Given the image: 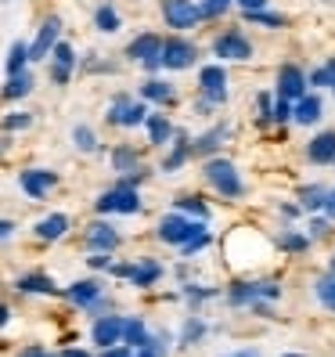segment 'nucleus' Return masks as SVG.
Returning a JSON list of instances; mask_svg holds the SVG:
<instances>
[{"instance_id":"nucleus-47","label":"nucleus","mask_w":335,"mask_h":357,"mask_svg":"<svg viewBox=\"0 0 335 357\" xmlns=\"http://www.w3.org/2000/svg\"><path fill=\"white\" fill-rule=\"evenodd\" d=\"M242 4V11H260V8H267V0H238Z\"/></svg>"},{"instance_id":"nucleus-10","label":"nucleus","mask_w":335,"mask_h":357,"mask_svg":"<svg viewBox=\"0 0 335 357\" xmlns=\"http://www.w3.org/2000/svg\"><path fill=\"white\" fill-rule=\"evenodd\" d=\"M303 94H306V76H303V69H299V66H281V73H278V98L296 101V98H303Z\"/></svg>"},{"instance_id":"nucleus-45","label":"nucleus","mask_w":335,"mask_h":357,"mask_svg":"<svg viewBox=\"0 0 335 357\" xmlns=\"http://www.w3.org/2000/svg\"><path fill=\"white\" fill-rule=\"evenodd\" d=\"M321 206H325V213L335 220V188H332V192H325V202Z\"/></svg>"},{"instance_id":"nucleus-33","label":"nucleus","mask_w":335,"mask_h":357,"mask_svg":"<svg viewBox=\"0 0 335 357\" xmlns=\"http://www.w3.org/2000/svg\"><path fill=\"white\" fill-rule=\"evenodd\" d=\"M245 18L249 22H256V26H267V29H278V26H285V18L281 15H270V11H245Z\"/></svg>"},{"instance_id":"nucleus-32","label":"nucleus","mask_w":335,"mask_h":357,"mask_svg":"<svg viewBox=\"0 0 335 357\" xmlns=\"http://www.w3.org/2000/svg\"><path fill=\"white\" fill-rule=\"evenodd\" d=\"M205 335V325H202V318H187V325H184V332H180V343L184 347H192V343H198Z\"/></svg>"},{"instance_id":"nucleus-40","label":"nucleus","mask_w":335,"mask_h":357,"mask_svg":"<svg viewBox=\"0 0 335 357\" xmlns=\"http://www.w3.org/2000/svg\"><path fill=\"white\" fill-rule=\"evenodd\" d=\"M321 202H325V188L313 184V188H306V192H303V209H318Z\"/></svg>"},{"instance_id":"nucleus-39","label":"nucleus","mask_w":335,"mask_h":357,"mask_svg":"<svg viewBox=\"0 0 335 357\" xmlns=\"http://www.w3.org/2000/svg\"><path fill=\"white\" fill-rule=\"evenodd\" d=\"M281 249H288V253H303V249L310 245L303 235H292V231H288V235H281V242H278Z\"/></svg>"},{"instance_id":"nucleus-34","label":"nucleus","mask_w":335,"mask_h":357,"mask_svg":"<svg viewBox=\"0 0 335 357\" xmlns=\"http://www.w3.org/2000/svg\"><path fill=\"white\" fill-rule=\"evenodd\" d=\"M72 141H76L79 152H94V149H98V137H94L91 127H76V130H72Z\"/></svg>"},{"instance_id":"nucleus-2","label":"nucleus","mask_w":335,"mask_h":357,"mask_svg":"<svg viewBox=\"0 0 335 357\" xmlns=\"http://www.w3.org/2000/svg\"><path fill=\"white\" fill-rule=\"evenodd\" d=\"M202 231H205L202 220L170 213V217H162V224H159V238H162V242H170V245H180V242H187L192 235H202Z\"/></svg>"},{"instance_id":"nucleus-38","label":"nucleus","mask_w":335,"mask_h":357,"mask_svg":"<svg viewBox=\"0 0 335 357\" xmlns=\"http://www.w3.org/2000/svg\"><path fill=\"white\" fill-rule=\"evenodd\" d=\"M310 83H318V87H332V83H335V61H328V66H321L318 73L310 76Z\"/></svg>"},{"instance_id":"nucleus-42","label":"nucleus","mask_w":335,"mask_h":357,"mask_svg":"<svg viewBox=\"0 0 335 357\" xmlns=\"http://www.w3.org/2000/svg\"><path fill=\"white\" fill-rule=\"evenodd\" d=\"M227 8H231V0H205L198 11H202V18H213V15H224Z\"/></svg>"},{"instance_id":"nucleus-15","label":"nucleus","mask_w":335,"mask_h":357,"mask_svg":"<svg viewBox=\"0 0 335 357\" xmlns=\"http://www.w3.org/2000/svg\"><path fill=\"white\" fill-rule=\"evenodd\" d=\"M198 83H202V91H205V98L209 101H224L227 98V73L220 69V66H205L202 69V76H198Z\"/></svg>"},{"instance_id":"nucleus-43","label":"nucleus","mask_w":335,"mask_h":357,"mask_svg":"<svg viewBox=\"0 0 335 357\" xmlns=\"http://www.w3.org/2000/svg\"><path fill=\"white\" fill-rule=\"evenodd\" d=\"M33 123V116H26V112H18V116H8L4 119V130H26Z\"/></svg>"},{"instance_id":"nucleus-26","label":"nucleus","mask_w":335,"mask_h":357,"mask_svg":"<svg viewBox=\"0 0 335 357\" xmlns=\"http://www.w3.org/2000/svg\"><path fill=\"white\" fill-rule=\"evenodd\" d=\"M141 94L148 98V101H173V87H170V83H162V79L141 83Z\"/></svg>"},{"instance_id":"nucleus-27","label":"nucleus","mask_w":335,"mask_h":357,"mask_svg":"<svg viewBox=\"0 0 335 357\" xmlns=\"http://www.w3.org/2000/svg\"><path fill=\"white\" fill-rule=\"evenodd\" d=\"M177 209H180V213H187V217H195V220H205V217H209V206H205L202 199H195V195L177 199Z\"/></svg>"},{"instance_id":"nucleus-36","label":"nucleus","mask_w":335,"mask_h":357,"mask_svg":"<svg viewBox=\"0 0 335 357\" xmlns=\"http://www.w3.org/2000/svg\"><path fill=\"white\" fill-rule=\"evenodd\" d=\"M267 119H274V123H288V119H292V105H288L285 98H278V101L267 109Z\"/></svg>"},{"instance_id":"nucleus-55","label":"nucleus","mask_w":335,"mask_h":357,"mask_svg":"<svg viewBox=\"0 0 335 357\" xmlns=\"http://www.w3.org/2000/svg\"><path fill=\"white\" fill-rule=\"evenodd\" d=\"M285 357H303V354H285Z\"/></svg>"},{"instance_id":"nucleus-5","label":"nucleus","mask_w":335,"mask_h":357,"mask_svg":"<svg viewBox=\"0 0 335 357\" xmlns=\"http://www.w3.org/2000/svg\"><path fill=\"white\" fill-rule=\"evenodd\" d=\"M281 289L270 285V282H238L231 285V292H227V300H231L235 307H245V303H256V300H278Z\"/></svg>"},{"instance_id":"nucleus-29","label":"nucleus","mask_w":335,"mask_h":357,"mask_svg":"<svg viewBox=\"0 0 335 357\" xmlns=\"http://www.w3.org/2000/svg\"><path fill=\"white\" fill-rule=\"evenodd\" d=\"M94 22H98V29H101V33H116V29H119V15H116V8H112V4H101V8H98V15H94Z\"/></svg>"},{"instance_id":"nucleus-18","label":"nucleus","mask_w":335,"mask_h":357,"mask_svg":"<svg viewBox=\"0 0 335 357\" xmlns=\"http://www.w3.org/2000/svg\"><path fill=\"white\" fill-rule=\"evenodd\" d=\"M306 155H310V162H335V130H325L313 137Z\"/></svg>"},{"instance_id":"nucleus-6","label":"nucleus","mask_w":335,"mask_h":357,"mask_svg":"<svg viewBox=\"0 0 335 357\" xmlns=\"http://www.w3.org/2000/svg\"><path fill=\"white\" fill-rule=\"evenodd\" d=\"M195 44H187V40H162V51H159V61L166 69H187V66H195Z\"/></svg>"},{"instance_id":"nucleus-35","label":"nucleus","mask_w":335,"mask_h":357,"mask_svg":"<svg viewBox=\"0 0 335 357\" xmlns=\"http://www.w3.org/2000/svg\"><path fill=\"white\" fill-rule=\"evenodd\" d=\"M318 300H321L328 310H335V275H328V278L318 282Z\"/></svg>"},{"instance_id":"nucleus-25","label":"nucleus","mask_w":335,"mask_h":357,"mask_svg":"<svg viewBox=\"0 0 335 357\" xmlns=\"http://www.w3.org/2000/svg\"><path fill=\"white\" fill-rule=\"evenodd\" d=\"M112 166L119 174H134L137 170V152L130 149V144H119V149L112 152Z\"/></svg>"},{"instance_id":"nucleus-1","label":"nucleus","mask_w":335,"mask_h":357,"mask_svg":"<svg viewBox=\"0 0 335 357\" xmlns=\"http://www.w3.org/2000/svg\"><path fill=\"white\" fill-rule=\"evenodd\" d=\"M205 181L213 184L224 199H238L242 195V177H238V170L227 159H209L205 162Z\"/></svg>"},{"instance_id":"nucleus-24","label":"nucleus","mask_w":335,"mask_h":357,"mask_svg":"<svg viewBox=\"0 0 335 357\" xmlns=\"http://www.w3.org/2000/svg\"><path fill=\"white\" fill-rule=\"evenodd\" d=\"M29 91H33V76H29V73L22 69V73H15V76L8 79V87H4V98H8V101H15V98H26Z\"/></svg>"},{"instance_id":"nucleus-14","label":"nucleus","mask_w":335,"mask_h":357,"mask_svg":"<svg viewBox=\"0 0 335 357\" xmlns=\"http://www.w3.org/2000/svg\"><path fill=\"white\" fill-rule=\"evenodd\" d=\"M87 242H91V249H98V253H112V249L119 245V231H116L112 224L98 220V224H91V231H87Z\"/></svg>"},{"instance_id":"nucleus-50","label":"nucleus","mask_w":335,"mask_h":357,"mask_svg":"<svg viewBox=\"0 0 335 357\" xmlns=\"http://www.w3.org/2000/svg\"><path fill=\"white\" fill-rule=\"evenodd\" d=\"M130 357H159V350H155V347H141V350L130 354Z\"/></svg>"},{"instance_id":"nucleus-44","label":"nucleus","mask_w":335,"mask_h":357,"mask_svg":"<svg viewBox=\"0 0 335 357\" xmlns=\"http://www.w3.org/2000/svg\"><path fill=\"white\" fill-rule=\"evenodd\" d=\"M87 264H91L94 271H101V267H109V264H112V257H109V253H98V257H91Z\"/></svg>"},{"instance_id":"nucleus-54","label":"nucleus","mask_w":335,"mask_h":357,"mask_svg":"<svg viewBox=\"0 0 335 357\" xmlns=\"http://www.w3.org/2000/svg\"><path fill=\"white\" fill-rule=\"evenodd\" d=\"M328 275H335V257H332V264H328Z\"/></svg>"},{"instance_id":"nucleus-28","label":"nucleus","mask_w":335,"mask_h":357,"mask_svg":"<svg viewBox=\"0 0 335 357\" xmlns=\"http://www.w3.org/2000/svg\"><path fill=\"white\" fill-rule=\"evenodd\" d=\"M173 134V127H170V119L166 116H152L148 119V137H152V144H166V137Z\"/></svg>"},{"instance_id":"nucleus-20","label":"nucleus","mask_w":335,"mask_h":357,"mask_svg":"<svg viewBox=\"0 0 335 357\" xmlns=\"http://www.w3.org/2000/svg\"><path fill=\"white\" fill-rule=\"evenodd\" d=\"M69 231V217L65 213H51V217H44L36 224V238H44V242H54V238H61Z\"/></svg>"},{"instance_id":"nucleus-31","label":"nucleus","mask_w":335,"mask_h":357,"mask_svg":"<svg viewBox=\"0 0 335 357\" xmlns=\"http://www.w3.org/2000/svg\"><path fill=\"white\" fill-rule=\"evenodd\" d=\"M187 152H192V144H187L184 137H177V149L170 152V159H166V162H162V170H166V174H173V170H177V166H180V162L187 159Z\"/></svg>"},{"instance_id":"nucleus-37","label":"nucleus","mask_w":335,"mask_h":357,"mask_svg":"<svg viewBox=\"0 0 335 357\" xmlns=\"http://www.w3.org/2000/svg\"><path fill=\"white\" fill-rule=\"evenodd\" d=\"M220 137H224V127H220V130H209L205 137H198V141L192 144V152H213L217 144H220Z\"/></svg>"},{"instance_id":"nucleus-30","label":"nucleus","mask_w":335,"mask_h":357,"mask_svg":"<svg viewBox=\"0 0 335 357\" xmlns=\"http://www.w3.org/2000/svg\"><path fill=\"white\" fill-rule=\"evenodd\" d=\"M26 61H29V47H26V44H15L11 54H8V76L22 73V69H26Z\"/></svg>"},{"instance_id":"nucleus-3","label":"nucleus","mask_w":335,"mask_h":357,"mask_svg":"<svg viewBox=\"0 0 335 357\" xmlns=\"http://www.w3.org/2000/svg\"><path fill=\"white\" fill-rule=\"evenodd\" d=\"M137 209H141V199L134 192V184H127V181L98 199V213H137Z\"/></svg>"},{"instance_id":"nucleus-7","label":"nucleus","mask_w":335,"mask_h":357,"mask_svg":"<svg viewBox=\"0 0 335 357\" xmlns=\"http://www.w3.org/2000/svg\"><path fill=\"white\" fill-rule=\"evenodd\" d=\"M159 51H162V40H159L155 33H141L137 40H130V47H127V54H130L134 61H141L144 69H159V66H162Z\"/></svg>"},{"instance_id":"nucleus-12","label":"nucleus","mask_w":335,"mask_h":357,"mask_svg":"<svg viewBox=\"0 0 335 357\" xmlns=\"http://www.w3.org/2000/svg\"><path fill=\"white\" fill-rule=\"evenodd\" d=\"M18 181H22V192L29 199H44L51 188L58 184V174H51V170H26Z\"/></svg>"},{"instance_id":"nucleus-11","label":"nucleus","mask_w":335,"mask_h":357,"mask_svg":"<svg viewBox=\"0 0 335 357\" xmlns=\"http://www.w3.org/2000/svg\"><path fill=\"white\" fill-rule=\"evenodd\" d=\"M58 33H61V22H58V18L51 15L47 22L40 26L36 40H33V44H29V58H33V61H40V58H47V51H51V47L58 44Z\"/></svg>"},{"instance_id":"nucleus-23","label":"nucleus","mask_w":335,"mask_h":357,"mask_svg":"<svg viewBox=\"0 0 335 357\" xmlns=\"http://www.w3.org/2000/svg\"><path fill=\"white\" fill-rule=\"evenodd\" d=\"M22 292H44V296H58V285L47 278V275H26V278H18L15 282Z\"/></svg>"},{"instance_id":"nucleus-22","label":"nucleus","mask_w":335,"mask_h":357,"mask_svg":"<svg viewBox=\"0 0 335 357\" xmlns=\"http://www.w3.org/2000/svg\"><path fill=\"white\" fill-rule=\"evenodd\" d=\"M159 278H162V264H155V260H144V264L130 267V282H134L137 289H148V285H155Z\"/></svg>"},{"instance_id":"nucleus-16","label":"nucleus","mask_w":335,"mask_h":357,"mask_svg":"<svg viewBox=\"0 0 335 357\" xmlns=\"http://www.w3.org/2000/svg\"><path fill=\"white\" fill-rule=\"evenodd\" d=\"M51 51H54V69H51V79L58 83V87H65L69 76H72V66H76V54H72V47H69V44H54Z\"/></svg>"},{"instance_id":"nucleus-48","label":"nucleus","mask_w":335,"mask_h":357,"mask_svg":"<svg viewBox=\"0 0 335 357\" xmlns=\"http://www.w3.org/2000/svg\"><path fill=\"white\" fill-rule=\"evenodd\" d=\"M18 357H51V354H47L44 347H26V350L18 354Z\"/></svg>"},{"instance_id":"nucleus-56","label":"nucleus","mask_w":335,"mask_h":357,"mask_svg":"<svg viewBox=\"0 0 335 357\" xmlns=\"http://www.w3.org/2000/svg\"><path fill=\"white\" fill-rule=\"evenodd\" d=\"M332 91H335V83H332Z\"/></svg>"},{"instance_id":"nucleus-51","label":"nucleus","mask_w":335,"mask_h":357,"mask_svg":"<svg viewBox=\"0 0 335 357\" xmlns=\"http://www.w3.org/2000/svg\"><path fill=\"white\" fill-rule=\"evenodd\" d=\"M8 318H11V310H8L4 303H0V328H4V325H8Z\"/></svg>"},{"instance_id":"nucleus-13","label":"nucleus","mask_w":335,"mask_h":357,"mask_svg":"<svg viewBox=\"0 0 335 357\" xmlns=\"http://www.w3.org/2000/svg\"><path fill=\"white\" fill-rule=\"evenodd\" d=\"M123 340V318H116V314H104V318L94 321V343L104 350V347H116Z\"/></svg>"},{"instance_id":"nucleus-53","label":"nucleus","mask_w":335,"mask_h":357,"mask_svg":"<svg viewBox=\"0 0 335 357\" xmlns=\"http://www.w3.org/2000/svg\"><path fill=\"white\" fill-rule=\"evenodd\" d=\"M61 357H91V354H83V350H65Z\"/></svg>"},{"instance_id":"nucleus-52","label":"nucleus","mask_w":335,"mask_h":357,"mask_svg":"<svg viewBox=\"0 0 335 357\" xmlns=\"http://www.w3.org/2000/svg\"><path fill=\"white\" fill-rule=\"evenodd\" d=\"M231 357H260V350H238V354H231Z\"/></svg>"},{"instance_id":"nucleus-19","label":"nucleus","mask_w":335,"mask_h":357,"mask_svg":"<svg viewBox=\"0 0 335 357\" xmlns=\"http://www.w3.org/2000/svg\"><path fill=\"white\" fill-rule=\"evenodd\" d=\"M65 296H69L76 307H94V303L101 300V285H98V282H76V285L65 289Z\"/></svg>"},{"instance_id":"nucleus-41","label":"nucleus","mask_w":335,"mask_h":357,"mask_svg":"<svg viewBox=\"0 0 335 357\" xmlns=\"http://www.w3.org/2000/svg\"><path fill=\"white\" fill-rule=\"evenodd\" d=\"M209 245V235L202 231V235H192L187 242H180V249H184V257H192V253H198V249H205Z\"/></svg>"},{"instance_id":"nucleus-21","label":"nucleus","mask_w":335,"mask_h":357,"mask_svg":"<svg viewBox=\"0 0 335 357\" xmlns=\"http://www.w3.org/2000/svg\"><path fill=\"white\" fill-rule=\"evenodd\" d=\"M123 343H130L134 350H141V347H152L155 340L148 335V328H144L141 318H130V321H123Z\"/></svg>"},{"instance_id":"nucleus-4","label":"nucleus","mask_w":335,"mask_h":357,"mask_svg":"<svg viewBox=\"0 0 335 357\" xmlns=\"http://www.w3.org/2000/svg\"><path fill=\"white\" fill-rule=\"evenodd\" d=\"M162 18H166V26H173V29H195L198 26V18L202 11L192 4V0H162Z\"/></svg>"},{"instance_id":"nucleus-17","label":"nucleus","mask_w":335,"mask_h":357,"mask_svg":"<svg viewBox=\"0 0 335 357\" xmlns=\"http://www.w3.org/2000/svg\"><path fill=\"white\" fill-rule=\"evenodd\" d=\"M292 119H296L299 127H313V123L321 119V101L313 98V94L296 98V109H292Z\"/></svg>"},{"instance_id":"nucleus-46","label":"nucleus","mask_w":335,"mask_h":357,"mask_svg":"<svg viewBox=\"0 0 335 357\" xmlns=\"http://www.w3.org/2000/svg\"><path fill=\"white\" fill-rule=\"evenodd\" d=\"M101 357H130V350H127V347H104Z\"/></svg>"},{"instance_id":"nucleus-9","label":"nucleus","mask_w":335,"mask_h":357,"mask_svg":"<svg viewBox=\"0 0 335 357\" xmlns=\"http://www.w3.org/2000/svg\"><path fill=\"white\" fill-rule=\"evenodd\" d=\"M148 109H144L141 101H130L127 94L112 101V112H109V123H116V127H137V123H144L148 116H144Z\"/></svg>"},{"instance_id":"nucleus-8","label":"nucleus","mask_w":335,"mask_h":357,"mask_svg":"<svg viewBox=\"0 0 335 357\" xmlns=\"http://www.w3.org/2000/svg\"><path fill=\"white\" fill-rule=\"evenodd\" d=\"M213 51L220 54V58H235V61H242V58H253V44L238 33V29H227V33H220L217 40H213Z\"/></svg>"},{"instance_id":"nucleus-49","label":"nucleus","mask_w":335,"mask_h":357,"mask_svg":"<svg viewBox=\"0 0 335 357\" xmlns=\"http://www.w3.org/2000/svg\"><path fill=\"white\" fill-rule=\"evenodd\" d=\"M11 231H15L11 220H0V238H11Z\"/></svg>"}]
</instances>
